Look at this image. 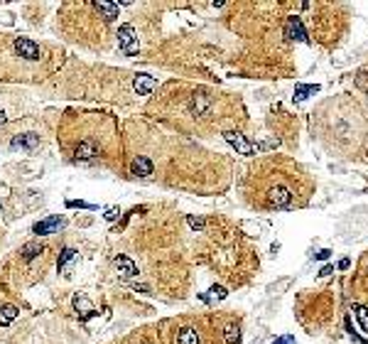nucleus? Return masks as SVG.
Instances as JSON below:
<instances>
[{
	"label": "nucleus",
	"instance_id": "nucleus-1",
	"mask_svg": "<svg viewBox=\"0 0 368 344\" xmlns=\"http://www.w3.org/2000/svg\"><path fill=\"white\" fill-rule=\"evenodd\" d=\"M263 174L258 177L255 206L263 209H295L305 206L314 194V182L292 160H270L263 165Z\"/></svg>",
	"mask_w": 368,
	"mask_h": 344
},
{
	"label": "nucleus",
	"instance_id": "nucleus-2",
	"mask_svg": "<svg viewBox=\"0 0 368 344\" xmlns=\"http://www.w3.org/2000/svg\"><path fill=\"white\" fill-rule=\"evenodd\" d=\"M187 114L192 116L197 123H216L224 120V116H219V104L216 96L209 91H194L187 98Z\"/></svg>",
	"mask_w": 368,
	"mask_h": 344
},
{
	"label": "nucleus",
	"instance_id": "nucleus-3",
	"mask_svg": "<svg viewBox=\"0 0 368 344\" xmlns=\"http://www.w3.org/2000/svg\"><path fill=\"white\" fill-rule=\"evenodd\" d=\"M351 292L361 305H368V251H364L356 263V270L351 278Z\"/></svg>",
	"mask_w": 368,
	"mask_h": 344
},
{
	"label": "nucleus",
	"instance_id": "nucleus-4",
	"mask_svg": "<svg viewBox=\"0 0 368 344\" xmlns=\"http://www.w3.org/2000/svg\"><path fill=\"white\" fill-rule=\"evenodd\" d=\"M12 50L17 57H22L25 62H39L42 59V47L37 42H32L27 37H15L12 40Z\"/></svg>",
	"mask_w": 368,
	"mask_h": 344
},
{
	"label": "nucleus",
	"instance_id": "nucleus-5",
	"mask_svg": "<svg viewBox=\"0 0 368 344\" xmlns=\"http://www.w3.org/2000/svg\"><path fill=\"white\" fill-rule=\"evenodd\" d=\"M118 47L128 54V57H133L135 52H138V32L133 25H123V28L118 30Z\"/></svg>",
	"mask_w": 368,
	"mask_h": 344
},
{
	"label": "nucleus",
	"instance_id": "nucleus-6",
	"mask_svg": "<svg viewBox=\"0 0 368 344\" xmlns=\"http://www.w3.org/2000/svg\"><path fill=\"white\" fill-rule=\"evenodd\" d=\"M74 160L76 162H96L98 160V148L93 143H88V140L79 143L74 148Z\"/></svg>",
	"mask_w": 368,
	"mask_h": 344
},
{
	"label": "nucleus",
	"instance_id": "nucleus-7",
	"mask_svg": "<svg viewBox=\"0 0 368 344\" xmlns=\"http://www.w3.org/2000/svg\"><path fill=\"white\" fill-rule=\"evenodd\" d=\"M224 138H226L228 143L233 145V148H236L241 155H255V148L248 143V140H246V138H243L238 130H224Z\"/></svg>",
	"mask_w": 368,
	"mask_h": 344
},
{
	"label": "nucleus",
	"instance_id": "nucleus-8",
	"mask_svg": "<svg viewBox=\"0 0 368 344\" xmlns=\"http://www.w3.org/2000/svg\"><path fill=\"white\" fill-rule=\"evenodd\" d=\"M61 226H64V219H61V216H49V219L37 222V224L32 226V234H37V236H44V234H57Z\"/></svg>",
	"mask_w": 368,
	"mask_h": 344
},
{
	"label": "nucleus",
	"instance_id": "nucleus-9",
	"mask_svg": "<svg viewBox=\"0 0 368 344\" xmlns=\"http://www.w3.org/2000/svg\"><path fill=\"white\" fill-rule=\"evenodd\" d=\"M133 88L138 91V96H150L155 88H157V79L150 76V74H138L133 79Z\"/></svg>",
	"mask_w": 368,
	"mask_h": 344
},
{
	"label": "nucleus",
	"instance_id": "nucleus-10",
	"mask_svg": "<svg viewBox=\"0 0 368 344\" xmlns=\"http://www.w3.org/2000/svg\"><path fill=\"white\" fill-rule=\"evenodd\" d=\"M130 172H133L135 177H150V174L155 172V165H152V160H147L145 155H138V158L130 162Z\"/></svg>",
	"mask_w": 368,
	"mask_h": 344
},
{
	"label": "nucleus",
	"instance_id": "nucleus-11",
	"mask_svg": "<svg viewBox=\"0 0 368 344\" xmlns=\"http://www.w3.org/2000/svg\"><path fill=\"white\" fill-rule=\"evenodd\" d=\"M285 34H287L290 40H300V42H305V40H307L305 28H302V20H300L297 15L287 18V28H285Z\"/></svg>",
	"mask_w": 368,
	"mask_h": 344
},
{
	"label": "nucleus",
	"instance_id": "nucleus-12",
	"mask_svg": "<svg viewBox=\"0 0 368 344\" xmlns=\"http://www.w3.org/2000/svg\"><path fill=\"white\" fill-rule=\"evenodd\" d=\"M113 263L118 266V273H120V278H135V276H138V266H135L130 258L115 256Z\"/></svg>",
	"mask_w": 368,
	"mask_h": 344
},
{
	"label": "nucleus",
	"instance_id": "nucleus-13",
	"mask_svg": "<svg viewBox=\"0 0 368 344\" xmlns=\"http://www.w3.org/2000/svg\"><path fill=\"white\" fill-rule=\"evenodd\" d=\"M177 344H201V332L197 327H182L177 332Z\"/></svg>",
	"mask_w": 368,
	"mask_h": 344
},
{
	"label": "nucleus",
	"instance_id": "nucleus-14",
	"mask_svg": "<svg viewBox=\"0 0 368 344\" xmlns=\"http://www.w3.org/2000/svg\"><path fill=\"white\" fill-rule=\"evenodd\" d=\"M37 145H39V136H34V133H22V136H15V138H12V148L34 150Z\"/></svg>",
	"mask_w": 368,
	"mask_h": 344
},
{
	"label": "nucleus",
	"instance_id": "nucleus-15",
	"mask_svg": "<svg viewBox=\"0 0 368 344\" xmlns=\"http://www.w3.org/2000/svg\"><path fill=\"white\" fill-rule=\"evenodd\" d=\"M93 8H96V12H101V18L108 20V22L118 18V5H113V2H103V0H98V2H93Z\"/></svg>",
	"mask_w": 368,
	"mask_h": 344
},
{
	"label": "nucleus",
	"instance_id": "nucleus-16",
	"mask_svg": "<svg viewBox=\"0 0 368 344\" xmlns=\"http://www.w3.org/2000/svg\"><path fill=\"white\" fill-rule=\"evenodd\" d=\"M74 258H76V251H74V248H64V251L59 254V263H57V266H59V270H61L64 276H69V263H71Z\"/></svg>",
	"mask_w": 368,
	"mask_h": 344
},
{
	"label": "nucleus",
	"instance_id": "nucleus-17",
	"mask_svg": "<svg viewBox=\"0 0 368 344\" xmlns=\"http://www.w3.org/2000/svg\"><path fill=\"white\" fill-rule=\"evenodd\" d=\"M17 315H20V310H17L15 305H5V308H0V324H10Z\"/></svg>",
	"mask_w": 368,
	"mask_h": 344
},
{
	"label": "nucleus",
	"instance_id": "nucleus-18",
	"mask_svg": "<svg viewBox=\"0 0 368 344\" xmlns=\"http://www.w3.org/2000/svg\"><path fill=\"white\" fill-rule=\"evenodd\" d=\"M42 251H44V246H42V244H27V246H22V251H20V254H22L25 260H29V258L39 256Z\"/></svg>",
	"mask_w": 368,
	"mask_h": 344
},
{
	"label": "nucleus",
	"instance_id": "nucleus-19",
	"mask_svg": "<svg viewBox=\"0 0 368 344\" xmlns=\"http://www.w3.org/2000/svg\"><path fill=\"white\" fill-rule=\"evenodd\" d=\"M224 334H226V344H241V327H238V324H236V327H233V324L226 327Z\"/></svg>",
	"mask_w": 368,
	"mask_h": 344
},
{
	"label": "nucleus",
	"instance_id": "nucleus-20",
	"mask_svg": "<svg viewBox=\"0 0 368 344\" xmlns=\"http://www.w3.org/2000/svg\"><path fill=\"white\" fill-rule=\"evenodd\" d=\"M317 91H319V86H297V88H295V96H297V98H305V94H317Z\"/></svg>",
	"mask_w": 368,
	"mask_h": 344
},
{
	"label": "nucleus",
	"instance_id": "nucleus-21",
	"mask_svg": "<svg viewBox=\"0 0 368 344\" xmlns=\"http://www.w3.org/2000/svg\"><path fill=\"white\" fill-rule=\"evenodd\" d=\"M356 315H359V320H361V324H364V330L368 332V315H366V308H356Z\"/></svg>",
	"mask_w": 368,
	"mask_h": 344
},
{
	"label": "nucleus",
	"instance_id": "nucleus-22",
	"mask_svg": "<svg viewBox=\"0 0 368 344\" xmlns=\"http://www.w3.org/2000/svg\"><path fill=\"white\" fill-rule=\"evenodd\" d=\"M103 216H106V219H108V222H115V219H118V216H120V209H118V206H108V209H106V214H103Z\"/></svg>",
	"mask_w": 368,
	"mask_h": 344
},
{
	"label": "nucleus",
	"instance_id": "nucleus-23",
	"mask_svg": "<svg viewBox=\"0 0 368 344\" xmlns=\"http://www.w3.org/2000/svg\"><path fill=\"white\" fill-rule=\"evenodd\" d=\"M187 222H189L192 229H197V231L204 229V219H199V216H187Z\"/></svg>",
	"mask_w": 368,
	"mask_h": 344
},
{
	"label": "nucleus",
	"instance_id": "nucleus-24",
	"mask_svg": "<svg viewBox=\"0 0 368 344\" xmlns=\"http://www.w3.org/2000/svg\"><path fill=\"white\" fill-rule=\"evenodd\" d=\"M211 292H214V298H219V300L226 298V288H221V286H214L211 288Z\"/></svg>",
	"mask_w": 368,
	"mask_h": 344
},
{
	"label": "nucleus",
	"instance_id": "nucleus-25",
	"mask_svg": "<svg viewBox=\"0 0 368 344\" xmlns=\"http://www.w3.org/2000/svg\"><path fill=\"white\" fill-rule=\"evenodd\" d=\"M66 206H79V209H91V204H86V202H66Z\"/></svg>",
	"mask_w": 368,
	"mask_h": 344
},
{
	"label": "nucleus",
	"instance_id": "nucleus-26",
	"mask_svg": "<svg viewBox=\"0 0 368 344\" xmlns=\"http://www.w3.org/2000/svg\"><path fill=\"white\" fill-rule=\"evenodd\" d=\"M275 344H295V340H292V337H285V340H278Z\"/></svg>",
	"mask_w": 368,
	"mask_h": 344
},
{
	"label": "nucleus",
	"instance_id": "nucleus-27",
	"mask_svg": "<svg viewBox=\"0 0 368 344\" xmlns=\"http://www.w3.org/2000/svg\"><path fill=\"white\" fill-rule=\"evenodd\" d=\"M5 120H7V118H5V111H2V108H0V126H2V123H5Z\"/></svg>",
	"mask_w": 368,
	"mask_h": 344
}]
</instances>
